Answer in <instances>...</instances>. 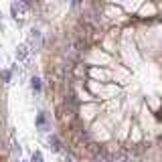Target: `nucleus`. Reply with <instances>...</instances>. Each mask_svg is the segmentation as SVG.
<instances>
[{
    "label": "nucleus",
    "mask_w": 162,
    "mask_h": 162,
    "mask_svg": "<svg viewBox=\"0 0 162 162\" xmlns=\"http://www.w3.org/2000/svg\"><path fill=\"white\" fill-rule=\"evenodd\" d=\"M31 85H33V89H35V91H39V89H40V83H39V79H33V83H31Z\"/></svg>",
    "instance_id": "obj_1"
},
{
    "label": "nucleus",
    "mask_w": 162,
    "mask_h": 162,
    "mask_svg": "<svg viewBox=\"0 0 162 162\" xmlns=\"http://www.w3.org/2000/svg\"><path fill=\"white\" fill-rule=\"evenodd\" d=\"M33 160H37V162H40V154H39V152H37V154H35V156H33Z\"/></svg>",
    "instance_id": "obj_2"
}]
</instances>
